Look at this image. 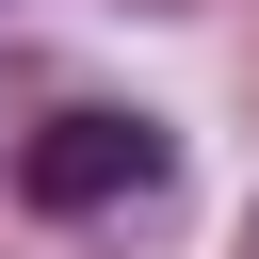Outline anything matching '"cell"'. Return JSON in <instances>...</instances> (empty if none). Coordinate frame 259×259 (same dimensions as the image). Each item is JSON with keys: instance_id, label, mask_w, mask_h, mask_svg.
Wrapping results in <instances>:
<instances>
[{"instance_id": "cell-1", "label": "cell", "mask_w": 259, "mask_h": 259, "mask_svg": "<svg viewBox=\"0 0 259 259\" xmlns=\"http://www.w3.org/2000/svg\"><path fill=\"white\" fill-rule=\"evenodd\" d=\"M162 178H178V130H162V113H97V97L16 146V194H32V210H130V194H162Z\"/></svg>"}]
</instances>
